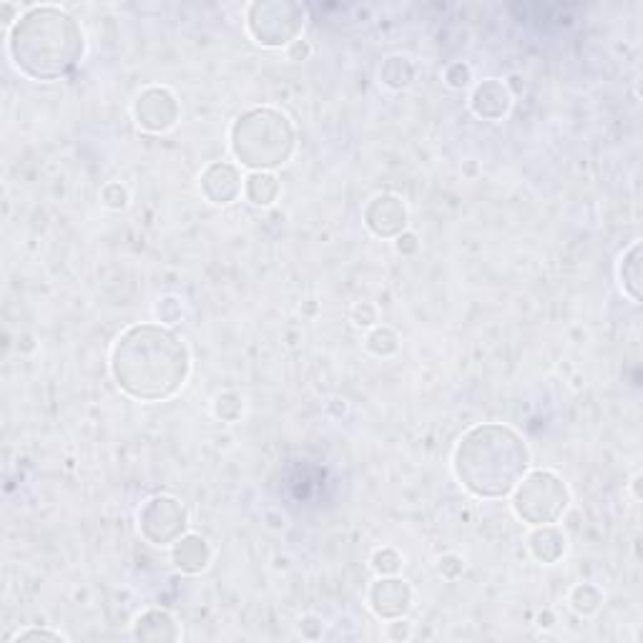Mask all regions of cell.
I'll return each instance as SVG.
<instances>
[{
    "label": "cell",
    "instance_id": "obj_19",
    "mask_svg": "<svg viewBox=\"0 0 643 643\" xmlns=\"http://www.w3.org/2000/svg\"><path fill=\"white\" fill-rule=\"evenodd\" d=\"M601 601H603L601 591H598L596 586H588V583L576 586L571 593L573 608H576L578 613H583V616H588V613H596L598 606H601Z\"/></svg>",
    "mask_w": 643,
    "mask_h": 643
},
{
    "label": "cell",
    "instance_id": "obj_9",
    "mask_svg": "<svg viewBox=\"0 0 643 643\" xmlns=\"http://www.w3.org/2000/svg\"><path fill=\"white\" fill-rule=\"evenodd\" d=\"M365 224L377 237H395L407 227L405 204L392 194L375 196L365 209Z\"/></svg>",
    "mask_w": 643,
    "mask_h": 643
},
{
    "label": "cell",
    "instance_id": "obj_12",
    "mask_svg": "<svg viewBox=\"0 0 643 643\" xmlns=\"http://www.w3.org/2000/svg\"><path fill=\"white\" fill-rule=\"evenodd\" d=\"M473 111L478 116H483V119H503L505 114L510 111V103H513V98H510V91L505 83L495 81V78H490V81L480 83L478 88H475L473 93Z\"/></svg>",
    "mask_w": 643,
    "mask_h": 643
},
{
    "label": "cell",
    "instance_id": "obj_6",
    "mask_svg": "<svg viewBox=\"0 0 643 643\" xmlns=\"http://www.w3.org/2000/svg\"><path fill=\"white\" fill-rule=\"evenodd\" d=\"M247 26L257 43L277 48L297 38L304 26V11L294 3H257L249 8Z\"/></svg>",
    "mask_w": 643,
    "mask_h": 643
},
{
    "label": "cell",
    "instance_id": "obj_20",
    "mask_svg": "<svg viewBox=\"0 0 643 643\" xmlns=\"http://www.w3.org/2000/svg\"><path fill=\"white\" fill-rule=\"evenodd\" d=\"M367 350L375 352V355H392L397 350V335L387 327L382 330H375L370 337H367Z\"/></svg>",
    "mask_w": 643,
    "mask_h": 643
},
{
    "label": "cell",
    "instance_id": "obj_10",
    "mask_svg": "<svg viewBox=\"0 0 643 643\" xmlns=\"http://www.w3.org/2000/svg\"><path fill=\"white\" fill-rule=\"evenodd\" d=\"M370 606L380 618L395 621L402 618L412 606V588L400 578L382 576L370 591Z\"/></svg>",
    "mask_w": 643,
    "mask_h": 643
},
{
    "label": "cell",
    "instance_id": "obj_3",
    "mask_svg": "<svg viewBox=\"0 0 643 643\" xmlns=\"http://www.w3.org/2000/svg\"><path fill=\"white\" fill-rule=\"evenodd\" d=\"M8 51L28 78L53 81L73 71L83 58V31L58 8H33L13 26Z\"/></svg>",
    "mask_w": 643,
    "mask_h": 643
},
{
    "label": "cell",
    "instance_id": "obj_16",
    "mask_svg": "<svg viewBox=\"0 0 643 643\" xmlns=\"http://www.w3.org/2000/svg\"><path fill=\"white\" fill-rule=\"evenodd\" d=\"M244 191H247V196L252 204L262 206V204H272V201L277 199L279 184L272 174H267V171H257V174H252L247 179Z\"/></svg>",
    "mask_w": 643,
    "mask_h": 643
},
{
    "label": "cell",
    "instance_id": "obj_21",
    "mask_svg": "<svg viewBox=\"0 0 643 643\" xmlns=\"http://www.w3.org/2000/svg\"><path fill=\"white\" fill-rule=\"evenodd\" d=\"M400 563H402V558L397 556L392 548H385V551H377L375 571L380 573V576H395V573L400 571Z\"/></svg>",
    "mask_w": 643,
    "mask_h": 643
},
{
    "label": "cell",
    "instance_id": "obj_18",
    "mask_svg": "<svg viewBox=\"0 0 643 643\" xmlns=\"http://www.w3.org/2000/svg\"><path fill=\"white\" fill-rule=\"evenodd\" d=\"M412 76H415V68L410 66L407 58H390V61L385 63V68L380 71L382 83L390 88H407Z\"/></svg>",
    "mask_w": 643,
    "mask_h": 643
},
{
    "label": "cell",
    "instance_id": "obj_23",
    "mask_svg": "<svg viewBox=\"0 0 643 643\" xmlns=\"http://www.w3.org/2000/svg\"><path fill=\"white\" fill-rule=\"evenodd\" d=\"M33 638H48V641H66V636H61V633L38 631V628H33V631H21L16 638H13V641L21 643V641H33Z\"/></svg>",
    "mask_w": 643,
    "mask_h": 643
},
{
    "label": "cell",
    "instance_id": "obj_2",
    "mask_svg": "<svg viewBox=\"0 0 643 643\" xmlns=\"http://www.w3.org/2000/svg\"><path fill=\"white\" fill-rule=\"evenodd\" d=\"M528 448L505 425H478L460 438L455 450V475L480 498L508 495L523 480Z\"/></svg>",
    "mask_w": 643,
    "mask_h": 643
},
{
    "label": "cell",
    "instance_id": "obj_17",
    "mask_svg": "<svg viewBox=\"0 0 643 643\" xmlns=\"http://www.w3.org/2000/svg\"><path fill=\"white\" fill-rule=\"evenodd\" d=\"M638 254H641V244H633V247L628 249L626 257L621 259L623 262L621 264V284L633 302H638V299H641V294H638V284H641V272H638L641 262H638Z\"/></svg>",
    "mask_w": 643,
    "mask_h": 643
},
{
    "label": "cell",
    "instance_id": "obj_14",
    "mask_svg": "<svg viewBox=\"0 0 643 643\" xmlns=\"http://www.w3.org/2000/svg\"><path fill=\"white\" fill-rule=\"evenodd\" d=\"M179 636L176 621L166 611H146L136 621V638L144 641H176Z\"/></svg>",
    "mask_w": 643,
    "mask_h": 643
},
{
    "label": "cell",
    "instance_id": "obj_5",
    "mask_svg": "<svg viewBox=\"0 0 643 643\" xmlns=\"http://www.w3.org/2000/svg\"><path fill=\"white\" fill-rule=\"evenodd\" d=\"M515 488V513L530 525H553L568 505L566 483L551 470H535Z\"/></svg>",
    "mask_w": 643,
    "mask_h": 643
},
{
    "label": "cell",
    "instance_id": "obj_15",
    "mask_svg": "<svg viewBox=\"0 0 643 643\" xmlns=\"http://www.w3.org/2000/svg\"><path fill=\"white\" fill-rule=\"evenodd\" d=\"M530 551L538 561L556 563L566 553V538L553 525H543L530 535Z\"/></svg>",
    "mask_w": 643,
    "mask_h": 643
},
{
    "label": "cell",
    "instance_id": "obj_8",
    "mask_svg": "<svg viewBox=\"0 0 643 643\" xmlns=\"http://www.w3.org/2000/svg\"><path fill=\"white\" fill-rule=\"evenodd\" d=\"M134 116L141 129L161 134V131H169L179 119V103H176L174 93L166 88H146L136 98Z\"/></svg>",
    "mask_w": 643,
    "mask_h": 643
},
{
    "label": "cell",
    "instance_id": "obj_1",
    "mask_svg": "<svg viewBox=\"0 0 643 643\" xmlns=\"http://www.w3.org/2000/svg\"><path fill=\"white\" fill-rule=\"evenodd\" d=\"M184 340L159 325L129 327L111 355V372L126 395L144 402L166 400L189 375Z\"/></svg>",
    "mask_w": 643,
    "mask_h": 643
},
{
    "label": "cell",
    "instance_id": "obj_7",
    "mask_svg": "<svg viewBox=\"0 0 643 643\" xmlns=\"http://www.w3.org/2000/svg\"><path fill=\"white\" fill-rule=\"evenodd\" d=\"M139 528L146 541L154 546H171L186 530L184 505L169 495H156V498L146 500L139 513Z\"/></svg>",
    "mask_w": 643,
    "mask_h": 643
},
{
    "label": "cell",
    "instance_id": "obj_4",
    "mask_svg": "<svg viewBox=\"0 0 643 643\" xmlns=\"http://www.w3.org/2000/svg\"><path fill=\"white\" fill-rule=\"evenodd\" d=\"M232 151L244 166L257 171L287 164L294 151V129L289 119L272 109L244 114L232 129Z\"/></svg>",
    "mask_w": 643,
    "mask_h": 643
},
{
    "label": "cell",
    "instance_id": "obj_22",
    "mask_svg": "<svg viewBox=\"0 0 643 643\" xmlns=\"http://www.w3.org/2000/svg\"><path fill=\"white\" fill-rule=\"evenodd\" d=\"M352 317H355V325L370 327L372 322H375V307H370L367 302L355 304V309H352Z\"/></svg>",
    "mask_w": 643,
    "mask_h": 643
},
{
    "label": "cell",
    "instance_id": "obj_13",
    "mask_svg": "<svg viewBox=\"0 0 643 643\" xmlns=\"http://www.w3.org/2000/svg\"><path fill=\"white\" fill-rule=\"evenodd\" d=\"M171 561L184 573H201L211 561V551L201 535H181L174 543Z\"/></svg>",
    "mask_w": 643,
    "mask_h": 643
},
{
    "label": "cell",
    "instance_id": "obj_11",
    "mask_svg": "<svg viewBox=\"0 0 643 643\" xmlns=\"http://www.w3.org/2000/svg\"><path fill=\"white\" fill-rule=\"evenodd\" d=\"M201 194L211 204H229L242 194V176L232 164H211L201 176Z\"/></svg>",
    "mask_w": 643,
    "mask_h": 643
}]
</instances>
